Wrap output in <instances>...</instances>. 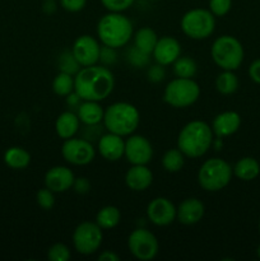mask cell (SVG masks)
I'll return each mask as SVG.
<instances>
[{
	"instance_id": "obj_1",
	"label": "cell",
	"mask_w": 260,
	"mask_h": 261,
	"mask_svg": "<svg viewBox=\"0 0 260 261\" xmlns=\"http://www.w3.org/2000/svg\"><path fill=\"white\" fill-rule=\"evenodd\" d=\"M114 88V74L103 65L83 66L74 75V92L82 101L101 102L112 93Z\"/></svg>"
},
{
	"instance_id": "obj_2",
	"label": "cell",
	"mask_w": 260,
	"mask_h": 261,
	"mask_svg": "<svg viewBox=\"0 0 260 261\" xmlns=\"http://www.w3.org/2000/svg\"><path fill=\"white\" fill-rule=\"evenodd\" d=\"M213 130L205 121L193 120L181 129L177 137V148L188 158H200L213 144Z\"/></svg>"
},
{
	"instance_id": "obj_3",
	"label": "cell",
	"mask_w": 260,
	"mask_h": 261,
	"mask_svg": "<svg viewBox=\"0 0 260 261\" xmlns=\"http://www.w3.org/2000/svg\"><path fill=\"white\" fill-rule=\"evenodd\" d=\"M97 36L103 46L124 47L133 37V23L122 13L109 12L98 20Z\"/></svg>"
},
{
	"instance_id": "obj_4",
	"label": "cell",
	"mask_w": 260,
	"mask_h": 261,
	"mask_svg": "<svg viewBox=\"0 0 260 261\" xmlns=\"http://www.w3.org/2000/svg\"><path fill=\"white\" fill-rule=\"evenodd\" d=\"M140 122V114L129 102H115L105 110L103 125L106 130L120 137L134 134Z\"/></svg>"
},
{
	"instance_id": "obj_5",
	"label": "cell",
	"mask_w": 260,
	"mask_h": 261,
	"mask_svg": "<svg viewBox=\"0 0 260 261\" xmlns=\"http://www.w3.org/2000/svg\"><path fill=\"white\" fill-rule=\"evenodd\" d=\"M214 64L222 70H237L244 61L245 51L242 43L229 35L219 36L214 40L211 48Z\"/></svg>"
},
{
	"instance_id": "obj_6",
	"label": "cell",
	"mask_w": 260,
	"mask_h": 261,
	"mask_svg": "<svg viewBox=\"0 0 260 261\" xmlns=\"http://www.w3.org/2000/svg\"><path fill=\"white\" fill-rule=\"evenodd\" d=\"M231 165L222 158H211L200 166L198 171V182L203 190L209 193L221 191L231 182Z\"/></svg>"
},
{
	"instance_id": "obj_7",
	"label": "cell",
	"mask_w": 260,
	"mask_h": 261,
	"mask_svg": "<svg viewBox=\"0 0 260 261\" xmlns=\"http://www.w3.org/2000/svg\"><path fill=\"white\" fill-rule=\"evenodd\" d=\"M200 97V87L193 78H175L166 86L163 101L175 109L193 106Z\"/></svg>"
},
{
	"instance_id": "obj_8",
	"label": "cell",
	"mask_w": 260,
	"mask_h": 261,
	"mask_svg": "<svg viewBox=\"0 0 260 261\" xmlns=\"http://www.w3.org/2000/svg\"><path fill=\"white\" fill-rule=\"evenodd\" d=\"M181 30L191 40H205L216 30V17L209 9H190L181 18Z\"/></svg>"
},
{
	"instance_id": "obj_9",
	"label": "cell",
	"mask_w": 260,
	"mask_h": 261,
	"mask_svg": "<svg viewBox=\"0 0 260 261\" xmlns=\"http://www.w3.org/2000/svg\"><path fill=\"white\" fill-rule=\"evenodd\" d=\"M102 240V228L96 222H82L73 232L74 249L81 255H92L98 251Z\"/></svg>"
},
{
	"instance_id": "obj_10",
	"label": "cell",
	"mask_w": 260,
	"mask_h": 261,
	"mask_svg": "<svg viewBox=\"0 0 260 261\" xmlns=\"http://www.w3.org/2000/svg\"><path fill=\"white\" fill-rule=\"evenodd\" d=\"M127 247L133 256L140 261L153 260L160 251L157 237L147 228L134 229L127 239Z\"/></svg>"
},
{
	"instance_id": "obj_11",
	"label": "cell",
	"mask_w": 260,
	"mask_h": 261,
	"mask_svg": "<svg viewBox=\"0 0 260 261\" xmlns=\"http://www.w3.org/2000/svg\"><path fill=\"white\" fill-rule=\"evenodd\" d=\"M61 155L68 163L73 166H87L93 162L96 149L92 143L84 138H69L61 145Z\"/></svg>"
},
{
	"instance_id": "obj_12",
	"label": "cell",
	"mask_w": 260,
	"mask_h": 261,
	"mask_svg": "<svg viewBox=\"0 0 260 261\" xmlns=\"http://www.w3.org/2000/svg\"><path fill=\"white\" fill-rule=\"evenodd\" d=\"M125 158L132 165H148L153 158V147L143 135H129L125 140Z\"/></svg>"
},
{
	"instance_id": "obj_13",
	"label": "cell",
	"mask_w": 260,
	"mask_h": 261,
	"mask_svg": "<svg viewBox=\"0 0 260 261\" xmlns=\"http://www.w3.org/2000/svg\"><path fill=\"white\" fill-rule=\"evenodd\" d=\"M74 58L79 63V65L91 66L99 61V53H101V46L98 41L89 35L79 36L73 43L71 47Z\"/></svg>"
},
{
	"instance_id": "obj_14",
	"label": "cell",
	"mask_w": 260,
	"mask_h": 261,
	"mask_svg": "<svg viewBox=\"0 0 260 261\" xmlns=\"http://www.w3.org/2000/svg\"><path fill=\"white\" fill-rule=\"evenodd\" d=\"M177 208L167 198H155L148 204L147 217L154 226L166 227L173 223L176 219Z\"/></svg>"
},
{
	"instance_id": "obj_15",
	"label": "cell",
	"mask_w": 260,
	"mask_h": 261,
	"mask_svg": "<svg viewBox=\"0 0 260 261\" xmlns=\"http://www.w3.org/2000/svg\"><path fill=\"white\" fill-rule=\"evenodd\" d=\"M74 181L75 176L66 166H54L45 175V186L54 193H65L73 188Z\"/></svg>"
},
{
	"instance_id": "obj_16",
	"label": "cell",
	"mask_w": 260,
	"mask_h": 261,
	"mask_svg": "<svg viewBox=\"0 0 260 261\" xmlns=\"http://www.w3.org/2000/svg\"><path fill=\"white\" fill-rule=\"evenodd\" d=\"M153 58L163 66L171 65L181 56V45L175 37L171 36H163L158 38L157 45L153 50Z\"/></svg>"
},
{
	"instance_id": "obj_17",
	"label": "cell",
	"mask_w": 260,
	"mask_h": 261,
	"mask_svg": "<svg viewBox=\"0 0 260 261\" xmlns=\"http://www.w3.org/2000/svg\"><path fill=\"white\" fill-rule=\"evenodd\" d=\"M98 152L109 162H116L125 154V140L112 133L101 135L98 140Z\"/></svg>"
},
{
	"instance_id": "obj_18",
	"label": "cell",
	"mask_w": 260,
	"mask_h": 261,
	"mask_svg": "<svg viewBox=\"0 0 260 261\" xmlns=\"http://www.w3.org/2000/svg\"><path fill=\"white\" fill-rule=\"evenodd\" d=\"M241 126V116L236 111H224L217 115L212 124L213 134L218 139L231 137Z\"/></svg>"
},
{
	"instance_id": "obj_19",
	"label": "cell",
	"mask_w": 260,
	"mask_h": 261,
	"mask_svg": "<svg viewBox=\"0 0 260 261\" xmlns=\"http://www.w3.org/2000/svg\"><path fill=\"white\" fill-rule=\"evenodd\" d=\"M205 213L204 204L196 198H188L177 206L176 218L181 224L185 226H193L199 223Z\"/></svg>"
},
{
	"instance_id": "obj_20",
	"label": "cell",
	"mask_w": 260,
	"mask_h": 261,
	"mask_svg": "<svg viewBox=\"0 0 260 261\" xmlns=\"http://www.w3.org/2000/svg\"><path fill=\"white\" fill-rule=\"evenodd\" d=\"M153 173L147 165H133L125 175V184L133 191H144L152 185Z\"/></svg>"
},
{
	"instance_id": "obj_21",
	"label": "cell",
	"mask_w": 260,
	"mask_h": 261,
	"mask_svg": "<svg viewBox=\"0 0 260 261\" xmlns=\"http://www.w3.org/2000/svg\"><path fill=\"white\" fill-rule=\"evenodd\" d=\"M76 115L84 125L93 126L103 121L105 110L97 101H82L76 109Z\"/></svg>"
},
{
	"instance_id": "obj_22",
	"label": "cell",
	"mask_w": 260,
	"mask_h": 261,
	"mask_svg": "<svg viewBox=\"0 0 260 261\" xmlns=\"http://www.w3.org/2000/svg\"><path fill=\"white\" fill-rule=\"evenodd\" d=\"M79 126H81V120L73 111L63 112L59 115L55 121L56 134L64 140L75 137L76 133L79 132Z\"/></svg>"
},
{
	"instance_id": "obj_23",
	"label": "cell",
	"mask_w": 260,
	"mask_h": 261,
	"mask_svg": "<svg viewBox=\"0 0 260 261\" xmlns=\"http://www.w3.org/2000/svg\"><path fill=\"white\" fill-rule=\"evenodd\" d=\"M233 175L239 180L242 181H252L259 176L260 165L255 158L244 157L236 162V165L232 168Z\"/></svg>"
},
{
	"instance_id": "obj_24",
	"label": "cell",
	"mask_w": 260,
	"mask_h": 261,
	"mask_svg": "<svg viewBox=\"0 0 260 261\" xmlns=\"http://www.w3.org/2000/svg\"><path fill=\"white\" fill-rule=\"evenodd\" d=\"M4 162L13 170H24L31 163V154L22 147H10L4 153Z\"/></svg>"
},
{
	"instance_id": "obj_25",
	"label": "cell",
	"mask_w": 260,
	"mask_h": 261,
	"mask_svg": "<svg viewBox=\"0 0 260 261\" xmlns=\"http://www.w3.org/2000/svg\"><path fill=\"white\" fill-rule=\"evenodd\" d=\"M158 36L150 27H143L138 30L134 35V46L142 53L150 55L157 45Z\"/></svg>"
},
{
	"instance_id": "obj_26",
	"label": "cell",
	"mask_w": 260,
	"mask_h": 261,
	"mask_svg": "<svg viewBox=\"0 0 260 261\" xmlns=\"http://www.w3.org/2000/svg\"><path fill=\"white\" fill-rule=\"evenodd\" d=\"M121 213L119 208L114 205H106L98 211L96 216V223L102 229H112L120 223Z\"/></svg>"
},
{
	"instance_id": "obj_27",
	"label": "cell",
	"mask_w": 260,
	"mask_h": 261,
	"mask_svg": "<svg viewBox=\"0 0 260 261\" xmlns=\"http://www.w3.org/2000/svg\"><path fill=\"white\" fill-rule=\"evenodd\" d=\"M239 88V79L232 70H223L216 79V89L221 94L229 96Z\"/></svg>"
},
{
	"instance_id": "obj_28",
	"label": "cell",
	"mask_w": 260,
	"mask_h": 261,
	"mask_svg": "<svg viewBox=\"0 0 260 261\" xmlns=\"http://www.w3.org/2000/svg\"><path fill=\"white\" fill-rule=\"evenodd\" d=\"M185 165V154L178 148L168 149L162 157V166L167 172L176 173L183 170Z\"/></svg>"
},
{
	"instance_id": "obj_29",
	"label": "cell",
	"mask_w": 260,
	"mask_h": 261,
	"mask_svg": "<svg viewBox=\"0 0 260 261\" xmlns=\"http://www.w3.org/2000/svg\"><path fill=\"white\" fill-rule=\"evenodd\" d=\"M198 71L196 61L190 56H180L173 63V73L178 78H194Z\"/></svg>"
},
{
	"instance_id": "obj_30",
	"label": "cell",
	"mask_w": 260,
	"mask_h": 261,
	"mask_svg": "<svg viewBox=\"0 0 260 261\" xmlns=\"http://www.w3.org/2000/svg\"><path fill=\"white\" fill-rule=\"evenodd\" d=\"M54 93L60 97H66L74 92V75L60 71L53 81Z\"/></svg>"
},
{
	"instance_id": "obj_31",
	"label": "cell",
	"mask_w": 260,
	"mask_h": 261,
	"mask_svg": "<svg viewBox=\"0 0 260 261\" xmlns=\"http://www.w3.org/2000/svg\"><path fill=\"white\" fill-rule=\"evenodd\" d=\"M59 68H60V71L68 73L70 75H75L79 69H81V65L76 61V59L74 58L71 51H65L59 58Z\"/></svg>"
},
{
	"instance_id": "obj_32",
	"label": "cell",
	"mask_w": 260,
	"mask_h": 261,
	"mask_svg": "<svg viewBox=\"0 0 260 261\" xmlns=\"http://www.w3.org/2000/svg\"><path fill=\"white\" fill-rule=\"evenodd\" d=\"M47 257L51 261H68L71 257L70 250L65 244L56 242L48 249Z\"/></svg>"
},
{
	"instance_id": "obj_33",
	"label": "cell",
	"mask_w": 260,
	"mask_h": 261,
	"mask_svg": "<svg viewBox=\"0 0 260 261\" xmlns=\"http://www.w3.org/2000/svg\"><path fill=\"white\" fill-rule=\"evenodd\" d=\"M54 191L50 190L48 188L40 189L36 195V200H37V204L43 209V211H51L55 205V195H54Z\"/></svg>"
},
{
	"instance_id": "obj_34",
	"label": "cell",
	"mask_w": 260,
	"mask_h": 261,
	"mask_svg": "<svg viewBox=\"0 0 260 261\" xmlns=\"http://www.w3.org/2000/svg\"><path fill=\"white\" fill-rule=\"evenodd\" d=\"M127 61L137 68H143L149 63V55L142 53L135 46H133V48L127 51Z\"/></svg>"
},
{
	"instance_id": "obj_35",
	"label": "cell",
	"mask_w": 260,
	"mask_h": 261,
	"mask_svg": "<svg viewBox=\"0 0 260 261\" xmlns=\"http://www.w3.org/2000/svg\"><path fill=\"white\" fill-rule=\"evenodd\" d=\"M231 8L232 0H209V10L214 17H224Z\"/></svg>"
},
{
	"instance_id": "obj_36",
	"label": "cell",
	"mask_w": 260,
	"mask_h": 261,
	"mask_svg": "<svg viewBox=\"0 0 260 261\" xmlns=\"http://www.w3.org/2000/svg\"><path fill=\"white\" fill-rule=\"evenodd\" d=\"M134 2L135 0H101L105 9H107L109 12L119 13H122L125 12V10L129 9V8L134 4Z\"/></svg>"
},
{
	"instance_id": "obj_37",
	"label": "cell",
	"mask_w": 260,
	"mask_h": 261,
	"mask_svg": "<svg viewBox=\"0 0 260 261\" xmlns=\"http://www.w3.org/2000/svg\"><path fill=\"white\" fill-rule=\"evenodd\" d=\"M60 5L69 13H78L87 5V0H60Z\"/></svg>"
},
{
	"instance_id": "obj_38",
	"label": "cell",
	"mask_w": 260,
	"mask_h": 261,
	"mask_svg": "<svg viewBox=\"0 0 260 261\" xmlns=\"http://www.w3.org/2000/svg\"><path fill=\"white\" fill-rule=\"evenodd\" d=\"M166 76V70L163 68V65L157 64V65H153L148 69V79L153 83H160L165 79Z\"/></svg>"
},
{
	"instance_id": "obj_39",
	"label": "cell",
	"mask_w": 260,
	"mask_h": 261,
	"mask_svg": "<svg viewBox=\"0 0 260 261\" xmlns=\"http://www.w3.org/2000/svg\"><path fill=\"white\" fill-rule=\"evenodd\" d=\"M116 48L109 47V46H102L101 53H99V60L106 65H111L116 61Z\"/></svg>"
},
{
	"instance_id": "obj_40",
	"label": "cell",
	"mask_w": 260,
	"mask_h": 261,
	"mask_svg": "<svg viewBox=\"0 0 260 261\" xmlns=\"http://www.w3.org/2000/svg\"><path fill=\"white\" fill-rule=\"evenodd\" d=\"M73 188H74V190H75L76 194L84 195V194L89 193V190H91V182L88 181V178L78 177V178H75V181H74Z\"/></svg>"
},
{
	"instance_id": "obj_41",
	"label": "cell",
	"mask_w": 260,
	"mask_h": 261,
	"mask_svg": "<svg viewBox=\"0 0 260 261\" xmlns=\"http://www.w3.org/2000/svg\"><path fill=\"white\" fill-rule=\"evenodd\" d=\"M249 76L254 83L260 84V59H256V60L250 64Z\"/></svg>"
},
{
	"instance_id": "obj_42",
	"label": "cell",
	"mask_w": 260,
	"mask_h": 261,
	"mask_svg": "<svg viewBox=\"0 0 260 261\" xmlns=\"http://www.w3.org/2000/svg\"><path fill=\"white\" fill-rule=\"evenodd\" d=\"M99 261H120V256L114 251H103L98 256Z\"/></svg>"
},
{
	"instance_id": "obj_43",
	"label": "cell",
	"mask_w": 260,
	"mask_h": 261,
	"mask_svg": "<svg viewBox=\"0 0 260 261\" xmlns=\"http://www.w3.org/2000/svg\"><path fill=\"white\" fill-rule=\"evenodd\" d=\"M256 255H257V257H259V259H260V245H259V246H257V250H256Z\"/></svg>"
},
{
	"instance_id": "obj_44",
	"label": "cell",
	"mask_w": 260,
	"mask_h": 261,
	"mask_svg": "<svg viewBox=\"0 0 260 261\" xmlns=\"http://www.w3.org/2000/svg\"><path fill=\"white\" fill-rule=\"evenodd\" d=\"M43 2H55V0H43Z\"/></svg>"
},
{
	"instance_id": "obj_45",
	"label": "cell",
	"mask_w": 260,
	"mask_h": 261,
	"mask_svg": "<svg viewBox=\"0 0 260 261\" xmlns=\"http://www.w3.org/2000/svg\"><path fill=\"white\" fill-rule=\"evenodd\" d=\"M149 2H158V0H149Z\"/></svg>"
},
{
	"instance_id": "obj_46",
	"label": "cell",
	"mask_w": 260,
	"mask_h": 261,
	"mask_svg": "<svg viewBox=\"0 0 260 261\" xmlns=\"http://www.w3.org/2000/svg\"><path fill=\"white\" fill-rule=\"evenodd\" d=\"M259 232H260V219H259Z\"/></svg>"
}]
</instances>
